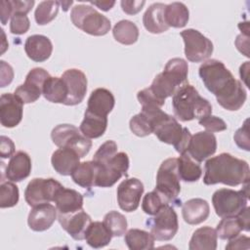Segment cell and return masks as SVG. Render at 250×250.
I'll return each instance as SVG.
<instances>
[{
    "label": "cell",
    "instance_id": "1",
    "mask_svg": "<svg viewBox=\"0 0 250 250\" xmlns=\"http://www.w3.org/2000/svg\"><path fill=\"white\" fill-rule=\"evenodd\" d=\"M198 73L207 90L225 109L238 110L244 104L246 90L224 62L215 59L207 60L199 66Z\"/></svg>",
    "mask_w": 250,
    "mask_h": 250
},
{
    "label": "cell",
    "instance_id": "2",
    "mask_svg": "<svg viewBox=\"0 0 250 250\" xmlns=\"http://www.w3.org/2000/svg\"><path fill=\"white\" fill-rule=\"evenodd\" d=\"M249 179L250 170L248 163L229 153L223 152L209 158L205 162L203 183L207 186L221 183L235 187L249 182Z\"/></svg>",
    "mask_w": 250,
    "mask_h": 250
},
{
    "label": "cell",
    "instance_id": "3",
    "mask_svg": "<svg viewBox=\"0 0 250 250\" xmlns=\"http://www.w3.org/2000/svg\"><path fill=\"white\" fill-rule=\"evenodd\" d=\"M175 116L183 122L201 119L212 113V105L208 100L199 95L190 84L181 87L172 98Z\"/></svg>",
    "mask_w": 250,
    "mask_h": 250
},
{
    "label": "cell",
    "instance_id": "4",
    "mask_svg": "<svg viewBox=\"0 0 250 250\" xmlns=\"http://www.w3.org/2000/svg\"><path fill=\"white\" fill-rule=\"evenodd\" d=\"M188 62L181 58H173L167 62L163 71L154 77L149 89L159 101L165 103L166 98L188 83Z\"/></svg>",
    "mask_w": 250,
    "mask_h": 250
},
{
    "label": "cell",
    "instance_id": "5",
    "mask_svg": "<svg viewBox=\"0 0 250 250\" xmlns=\"http://www.w3.org/2000/svg\"><path fill=\"white\" fill-rule=\"evenodd\" d=\"M240 190L220 188L213 193L212 203L220 218L237 216L246 206L249 199V182L243 184Z\"/></svg>",
    "mask_w": 250,
    "mask_h": 250
},
{
    "label": "cell",
    "instance_id": "6",
    "mask_svg": "<svg viewBox=\"0 0 250 250\" xmlns=\"http://www.w3.org/2000/svg\"><path fill=\"white\" fill-rule=\"evenodd\" d=\"M70 20L72 23L84 32L94 35H105L110 27V21L95 8L89 5H76L71 9Z\"/></svg>",
    "mask_w": 250,
    "mask_h": 250
},
{
    "label": "cell",
    "instance_id": "7",
    "mask_svg": "<svg viewBox=\"0 0 250 250\" xmlns=\"http://www.w3.org/2000/svg\"><path fill=\"white\" fill-rule=\"evenodd\" d=\"M53 143L59 147H67L84 157L92 147V141L85 137L80 130L71 124H60L51 133Z\"/></svg>",
    "mask_w": 250,
    "mask_h": 250
},
{
    "label": "cell",
    "instance_id": "8",
    "mask_svg": "<svg viewBox=\"0 0 250 250\" xmlns=\"http://www.w3.org/2000/svg\"><path fill=\"white\" fill-rule=\"evenodd\" d=\"M181 178L178 172V158H167L164 160L156 175V189L164 195L169 202H174L181 191Z\"/></svg>",
    "mask_w": 250,
    "mask_h": 250
},
{
    "label": "cell",
    "instance_id": "9",
    "mask_svg": "<svg viewBox=\"0 0 250 250\" xmlns=\"http://www.w3.org/2000/svg\"><path fill=\"white\" fill-rule=\"evenodd\" d=\"M97 164V163H96ZM96 187H112L122 176H127L129 168V157L127 153L117 152L107 162L97 164Z\"/></svg>",
    "mask_w": 250,
    "mask_h": 250
},
{
    "label": "cell",
    "instance_id": "10",
    "mask_svg": "<svg viewBox=\"0 0 250 250\" xmlns=\"http://www.w3.org/2000/svg\"><path fill=\"white\" fill-rule=\"evenodd\" d=\"M154 217L146 221L150 227V233L156 240L167 241L172 239L178 231V215L170 205L162 207Z\"/></svg>",
    "mask_w": 250,
    "mask_h": 250
},
{
    "label": "cell",
    "instance_id": "11",
    "mask_svg": "<svg viewBox=\"0 0 250 250\" xmlns=\"http://www.w3.org/2000/svg\"><path fill=\"white\" fill-rule=\"evenodd\" d=\"M185 42V55L188 61L200 62L208 59L213 53V43L200 31L188 28L181 32Z\"/></svg>",
    "mask_w": 250,
    "mask_h": 250
},
{
    "label": "cell",
    "instance_id": "12",
    "mask_svg": "<svg viewBox=\"0 0 250 250\" xmlns=\"http://www.w3.org/2000/svg\"><path fill=\"white\" fill-rule=\"evenodd\" d=\"M62 187V184L53 178H34L25 188V201L31 207L50 203L54 200L56 193Z\"/></svg>",
    "mask_w": 250,
    "mask_h": 250
},
{
    "label": "cell",
    "instance_id": "13",
    "mask_svg": "<svg viewBox=\"0 0 250 250\" xmlns=\"http://www.w3.org/2000/svg\"><path fill=\"white\" fill-rule=\"evenodd\" d=\"M51 75L42 67H34L27 73L23 84L15 90V95L23 103L30 104L36 102L42 95L43 86Z\"/></svg>",
    "mask_w": 250,
    "mask_h": 250
},
{
    "label": "cell",
    "instance_id": "14",
    "mask_svg": "<svg viewBox=\"0 0 250 250\" xmlns=\"http://www.w3.org/2000/svg\"><path fill=\"white\" fill-rule=\"evenodd\" d=\"M188 129L182 127L177 119L169 114L162 118L154 127L153 134L162 143L173 145L176 151L185 143Z\"/></svg>",
    "mask_w": 250,
    "mask_h": 250
},
{
    "label": "cell",
    "instance_id": "15",
    "mask_svg": "<svg viewBox=\"0 0 250 250\" xmlns=\"http://www.w3.org/2000/svg\"><path fill=\"white\" fill-rule=\"evenodd\" d=\"M144 185L137 178H128L122 181L117 188V202L126 212L137 210L144 193Z\"/></svg>",
    "mask_w": 250,
    "mask_h": 250
},
{
    "label": "cell",
    "instance_id": "16",
    "mask_svg": "<svg viewBox=\"0 0 250 250\" xmlns=\"http://www.w3.org/2000/svg\"><path fill=\"white\" fill-rule=\"evenodd\" d=\"M62 78L67 86V98L63 104L76 105L80 104L87 92V77L83 71L77 68H70L65 70Z\"/></svg>",
    "mask_w": 250,
    "mask_h": 250
},
{
    "label": "cell",
    "instance_id": "17",
    "mask_svg": "<svg viewBox=\"0 0 250 250\" xmlns=\"http://www.w3.org/2000/svg\"><path fill=\"white\" fill-rule=\"evenodd\" d=\"M216 149L217 140L215 135L207 131H200L191 136L188 148L186 152L196 162L200 163L213 155Z\"/></svg>",
    "mask_w": 250,
    "mask_h": 250
},
{
    "label": "cell",
    "instance_id": "18",
    "mask_svg": "<svg viewBox=\"0 0 250 250\" xmlns=\"http://www.w3.org/2000/svg\"><path fill=\"white\" fill-rule=\"evenodd\" d=\"M58 220L62 228L75 240L85 239L86 231L92 223L91 217L83 209L68 214L59 213Z\"/></svg>",
    "mask_w": 250,
    "mask_h": 250
},
{
    "label": "cell",
    "instance_id": "19",
    "mask_svg": "<svg viewBox=\"0 0 250 250\" xmlns=\"http://www.w3.org/2000/svg\"><path fill=\"white\" fill-rule=\"evenodd\" d=\"M23 103L15 95L6 93L0 97V122L6 128H13L21 121Z\"/></svg>",
    "mask_w": 250,
    "mask_h": 250
},
{
    "label": "cell",
    "instance_id": "20",
    "mask_svg": "<svg viewBox=\"0 0 250 250\" xmlns=\"http://www.w3.org/2000/svg\"><path fill=\"white\" fill-rule=\"evenodd\" d=\"M57 212V208L50 203L34 206L28 214V227L34 231H44L50 229L58 217Z\"/></svg>",
    "mask_w": 250,
    "mask_h": 250
},
{
    "label": "cell",
    "instance_id": "21",
    "mask_svg": "<svg viewBox=\"0 0 250 250\" xmlns=\"http://www.w3.org/2000/svg\"><path fill=\"white\" fill-rule=\"evenodd\" d=\"M24 51L27 57L37 62L47 61L53 51L51 40L42 34H33L26 38Z\"/></svg>",
    "mask_w": 250,
    "mask_h": 250
},
{
    "label": "cell",
    "instance_id": "22",
    "mask_svg": "<svg viewBox=\"0 0 250 250\" xmlns=\"http://www.w3.org/2000/svg\"><path fill=\"white\" fill-rule=\"evenodd\" d=\"M80 158L79 154L73 149L60 147L53 152L51 162L56 172L62 176H68L79 165Z\"/></svg>",
    "mask_w": 250,
    "mask_h": 250
},
{
    "label": "cell",
    "instance_id": "23",
    "mask_svg": "<svg viewBox=\"0 0 250 250\" xmlns=\"http://www.w3.org/2000/svg\"><path fill=\"white\" fill-rule=\"evenodd\" d=\"M115 99L113 94L105 88L95 89L89 99L86 110L101 116H107L113 109Z\"/></svg>",
    "mask_w": 250,
    "mask_h": 250
},
{
    "label": "cell",
    "instance_id": "24",
    "mask_svg": "<svg viewBox=\"0 0 250 250\" xmlns=\"http://www.w3.org/2000/svg\"><path fill=\"white\" fill-rule=\"evenodd\" d=\"M31 172L30 156L22 150L16 152L10 159L5 171L6 178L11 182H21Z\"/></svg>",
    "mask_w": 250,
    "mask_h": 250
},
{
    "label": "cell",
    "instance_id": "25",
    "mask_svg": "<svg viewBox=\"0 0 250 250\" xmlns=\"http://www.w3.org/2000/svg\"><path fill=\"white\" fill-rule=\"evenodd\" d=\"M53 202L60 214H68L82 209L83 196L75 189L62 187L56 193Z\"/></svg>",
    "mask_w": 250,
    "mask_h": 250
},
{
    "label": "cell",
    "instance_id": "26",
    "mask_svg": "<svg viewBox=\"0 0 250 250\" xmlns=\"http://www.w3.org/2000/svg\"><path fill=\"white\" fill-rule=\"evenodd\" d=\"M209 214V204L202 198H191L186 201L182 207L183 218L189 225H198L204 222Z\"/></svg>",
    "mask_w": 250,
    "mask_h": 250
},
{
    "label": "cell",
    "instance_id": "27",
    "mask_svg": "<svg viewBox=\"0 0 250 250\" xmlns=\"http://www.w3.org/2000/svg\"><path fill=\"white\" fill-rule=\"evenodd\" d=\"M166 5L163 3L151 4L143 16V23L147 31L159 34L167 31L169 26L164 19V10Z\"/></svg>",
    "mask_w": 250,
    "mask_h": 250
},
{
    "label": "cell",
    "instance_id": "28",
    "mask_svg": "<svg viewBox=\"0 0 250 250\" xmlns=\"http://www.w3.org/2000/svg\"><path fill=\"white\" fill-rule=\"evenodd\" d=\"M107 127V116H101L85 110L79 130L88 139H97L104 135Z\"/></svg>",
    "mask_w": 250,
    "mask_h": 250
},
{
    "label": "cell",
    "instance_id": "29",
    "mask_svg": "<svg viewBox=\"0 0 250 250\" xmlns=\"http://www.w3.org/2000/svg\"><path fill=\"white\" fill-rule=\"evenodd\" d=\"M218 235L216 229L211 227H202L197 229L188 244L189 250H215L217 248Z\"/></svg>",
    "mask_w": 250,
    "mask_h": 250
},
{
    "label": "cell",
    "instance_id": "30",
    "mask_svg": "<svg viewBox=\"0 0 250 250\" xmlns=\"http://www.w3.org/2000/svg\"><path fill=\"white\" fill-rule=\"evenodd\" d=\"M67 86L62 77L50 76L43 86L42 95L44 98L55 104H64L67 98Z\"/></svg>",
    "mask_w": 250,
    "mask_h": 250
},
{
    "label": "cell",
    "instance_id": "31",
    "mask_svg": "<svg viewBox=\"0 0 250 250\" xmlns=\"http://www.w3.org/2000/svg\"><path fill=\"white\" fill-rule=\"evenodd\" d=\"M97 170V164L93 160L84 161L79 163L70 176L76 185L85 188H91L96 187Z\"/></svg>",
    "mask_w": 250,
    "mask_h": 250
},
{
    "label": "cell",
    "instance_id": "32",
    "mask_svg": "<svg viewBox=\"0 0 250 250\" xmlns=\"http://www.w3.org/2000/svg\"><path fill=\"white\" fill-rule=\"evenodd\" d=\"M154 240L155 238L151 233L140 229H131L124 236V241L130 250L153 249Z\"/></svg>",
    "mask_w": 250,
    "mask_h": 250
},
{
    "label": "cell",
    "instance_id": "33",
    "mask_svg": "<svg viewBox=\"0 0 250 250\" xmlns=\"http://www.w3.org/2000/svg\"><path fill=\"white\" fill-rule=\"evenodd\" d=\"M164 19L169 27H184L188 21L189 12L184 3L173 2L166 5L164 10Z\"/></svg>",
    "mask_w": 250,
    "mask_h": 250
},
{
    "label": "cell",
    "instance_id": "34",
    "mask_svg": "<svg viewBox=\"0 0 250 250\" xmlns=\"http://www.w3.org/2000/svg\"><path fill=\"white\" fill-rule=\"evenodd\" d=\"M112 238L111 232L103 222H92L86 231V242L93 248H102L106 246Z\"/></svg>",
    "mask_w": 250,
    "mask_h": 250
},
{
    "label": "cell",
    "instance_id": "35",
    "mask_svg": "<svg viewBox=\"0 0 250 250\" xmlns=\"http://www.w3.org/2000/svg\"><path fill=\"white\" fill-rule=\"evenodd\" d=\"M178 172L181 180L189 183L196 182L202 175L200 164L192 159L188 152L181 153L178 158Z\"/></svg>",
    "mask_w": 250,
    "mask_h": 250
},
{
    "label": "cell",
    "instance_id": "36",
    "mask_svg": "<svg viewBox=\"0 0 250 250\" xmlns=\"http://www.w3.org/2000/svg\"><path fill=\"white\" fill-rule=\"evenodd\" d=\"M114 39L123 45H132L139 38V28L131 21L121 20L112 28Z\"/></svg>",
    "mask_w": 250,
    "mask_h": 250
},
{
    "label": "cell",
    "instance_id": "37",
    "mask_svg": "<svg viewBox=\"0 0 250 250\" xmlns=\"http://www.w3.org/2000/svg\"><path fill=\"white\" fill-rule=\"evenodd\" d=\"M59 1H42L35 9L34 18L39 25H45L52 21L58 15Z\"/></svg>",
    "mask_w": 250,
    "mask_h": 250
},
{
    "label": "cell",
    "instance_id": "38",
    "mask_svg": "<svg viewBox=\"0 0 250 250\" xmlns=\"http://www.w3.org/2000/svg\"><path fill=\"white\" fill-rule=\"evenodd\" d=\"M241 230L242 227L237 216L222 218L216 229L217 235L221 239H231L238 235Z\"/></svg>",
    "mask_w": 250,
    "mask_h": 250
},
{
    "label": "cell",
    "instance_id": "39",
    "mask_svg": "<svg viewBox=\"0 0 250 250\" xmlns=\"http://www.w3.org/2000/svg\"><path fill=\"white\" fill-rule=\"evenodd\" d=\"M169 200L162 195L160 192H158L156 189L147 192L143 199L142 208L143 211L147 215H155L162 207L169 205Z\"/></svg>",
    "mask_w": 250,
    "mask_h": 250
},
{
    "label": "cell",
    "instance_id": "40",
    "mask_svg": "<svg viewBox=\"0 0 250 250\" xmlns=\"http://www.w3.org/2000/svg\"><path fill=\"white\" fill-rule=\"evenodd\" d=\"M103 223L111 232L112 236H122L127 229V220L124 215L117 211H110L104 217Z\"/></svg>",
    "mask_w": 250,
    "mask_h": 250
},
{
    "label": "cell",
    "instance_id": "41",
    "mask_svg": "<svg viewBox=\"0 0 250 250\" xmlns=\"http://www.w3.org/2000/svg\"><path fill=\"white\" fill-rule=\"evenodd\" d=\"M130 130L138 137H146L153 133V125L150 116L143 111L134 115L129 122Z\"/></svg>",
    "mask_w": 250,
    "mask_h": 250
},
{
    "label": "cell",
    "instance_id": "42",
    "mask_svg": "<svg viewBox=\"0 0 250 250\" xmlns=\"http://www.w3.org/2000/svg\"><path fill=\"white\" fill-rule=\"evenodd\" d=\"M19 188L13 182H1L0 185V207L10 208L19 202Z\"/></svg>",
    "mask_w": 250,
    "mask_h": 250
},
{
    "label": "cell",
    "instance_id": "43",
    "mask_svg": "<svg viewBox=\"0 0 250 250\" xmlns=\"http://www.w3.org/2000/svg\"><path fill=\"white\" fill-rule=\"evenodd\" d=\"M117 153V145L114 141L104 142L95 152L93 161L97 164H104L107 162L112 156Z\"/></svg>",
    "mask_w": 250,
    "mask_h": 250
},
{
    "label": "cell",
    "instance_id": "44",
    "mask_svg": "<svg viewBox=\"0 0 250 250\" xmlns=\"http://www.w3.org/2000/svg\"><path fill=\"white\" fill-rule=\"evenodd\" d=\"M30 26L29 19L26 15L21 13H15L11 17L10 22V31L13 34H23L25 33Z\"/></svg>",
    "mask_w": 250,
    "mask_h": 250
},
{
    "label": "cell",
    "instance_id": "45",
    "mask_svg": "<svg viewBox=\"0 0 250 250\" xmlns=\"http://www.w3.org/2000/svg\"><path fill=\"white\" fill-rule=\"evenodd\" d=\"M199 125L203 126L207 132L214 133V132H221L227 129L226 122L217 116L214 115H208L198 120Z\"/></svg>",
    "mask_w": 250,
    "mask_h": 250
},
{
    "label": "cell",
    "instance_id": "46",
    "mask_svg": "<svg viewBox=\"0 0 250 250\" xmlns=\"http://www.w3.org/2000/svg\"><path fill=\"white\" fill-rule=\"evenodd\" d=\"M137 98H138V101H139L140 104L142 105V107H146V106L161 107L164 104V103L159 101L153 95V93L151 92L149 87L139 91L137 94Z\"/></svg>",
    "mask_w": 250,
    "mask_h": 250
},
{
    "label": "cell",
    "instance_id": "47",
    "mask_svg": "<svg viewBox=\"0 0 250 250\" xmlns=\"http://www.w3.org/2000/svg\"><path fill=\"white\" fill-rule=\"evenodd\" d=\"M233 140L235 144L241 148L245 150L250 149V145H249V128H248V119L244 121V124L242 127H240L234 134Z\"/></svg>",
    "mask_w": 250,
    "mask_h": 250
},
{
    "label": "cell",
    "instance_id": "48",
    "mask_svg": "<svg viewBox=\"0 0 250 250\" xmlns=\"http://www.w3.org/2000/svg\"><path fill=\"white\" fill-rule=\"evenodd\" d=\"M14 154H15L14 142L6 136H1V138H0V156L2 158H8V157H12Z\"/></svg>",
    "mask_w": 250,
    "mask_h": 250
},
{
    "label": "cell",
    "instance_id": "49",
    "mask_svg": "<svg viewBox=\"0 0 250 250\" xmlns=\"http://www.w3.org/2000/svg\"><path fill=\"white\" fill-rule=\"evenodd\" d=\"M120 4H121V8H122L123 12H125L128 15H135L143 9L144 5L146 4V1H144V0H142V1L122 0L120 2Z\"/></svg>",
    "mask_w": 250,
    "mask_h": 250
},
{
    "label": "cell",
    "instance_id": "50",
    "mask_svg": "<svg viewBox=\"0 0 250 250\" xmlns=\"http://www.w3.org/2000/svg\"><path fill=\"white\" fill-rule=\"evenodd\" d=\"M0 67H1L0 85H1V87H5L12 82V80L14 78V70H13L12 66L9 63H7L5 61L0 62Z\"/></svg>",
    "mask_w": 250,
    "mask_h": 250
},
{
    "label": "cell",
    "instance_id": "51",
    "mask_svg": "<svg viewBox=\"0 0 250 250\" xmlns=\"http://www.w3.org/2000/svg\"><path fill=\"white\" fill-rule=\"evenodd\" d=\"M229 243L226 245V249H249L250 239L245 235H236L235 237L229 239Z\"/></svg>",
    "mask_w": 250,
    "mask_h": 250
},
{
    "label": "cell",
    "instance_id": "52",
    "mask_svg": "<svg viewBox=\"0 0 250 250\" xmlns=\"http://www.w3.org/2000/svg\"><path fill=\"white\" fill-rule=\"evenodd\" d=\"M13 8V14L21 13L26 15L33 7L34 0H10Z\"/></svg>",
    "mask_w": 250,
    "mask_h": 250
},
{
    "label": "cell",
    "instance_id": "53",
    "mask_svg": "<svg viewBox=\"0 0 250 250\" xmlns=\"http://www.w3.org/2000/svg\"><path fill=\"white\" fill-rule=\"evenodd\" d=\"M13 16V8L10 0H2L0 2V18L1 22L3 25H5L8 21V20Z\"/></svg>",
    "mask_w": 250,
    "mask_h": 250
},
{
    "label": "cell",
    "instance_id": "54",
    "mask_svg": "<svg viewBox=\"0 0 250 250\" xmlns=\"http://www.w3.org/2000/svg\"><path fill=\"white\" fill-rule=\"evenodd\" d=\"M235 46L240 53L249 58V35L239 34L235 39Z\"/></svg>",
    "mask_w": 250,
    "mask_h": 250
},
{
    "label": "cell",
    "instance_id": "55",
    "mask_svg": "<svg viewBox=\"0 0 250 250\" xmlns=\"http://www.w3.org/2000/svg\"><path fill=\"white\" fill-rule=\"evenodd\" d=\"M249 210H250V208L248 206H246L237 215V218L242 227V230H245V231H249Z\"/></svg>",
    "mask_w": 250,
    "mask_h": 250
},
{
    "label": "cell",
    "instance_id": "56",
    "mask_svg": "<svg viewBox=\"0 0 250 250\" xmlns=\"http://www.w3.org/2000/svg\"><path fill=\"white\" fill-rule=\"evenodd\" d=\"M89 3L94 6H97L103 11H108L114 6L115 1H90Z\"/></svg>",
    "mask_w": 250,
    "mask_h": 250
},
{
    "label": "cell",
    "instance_id": "57",
    "mask_svg": "<svg viewBox=\"0 0 250 250\" xmlns=\"http://www.w3.org/2000/svg\"><path fill=\"white\" fill-rule=\"evenodd\" d=\"M248 69H249V62H245L243 64L240 65V68H239L240 77H241V79L244 81V83H245L246 86H248V82H247Z\"/></svg>",
    "mask_w": 250,
    "mask_h": 250
},
{
    "label": "cell",
    "instance_id": "58",
    "mask_svg": "<svg viewBox=\"0 0 250 250\" xmlns=\"http://www.w3.org/2000/svg\"><path fill=\"white\" fill-rule=\"evenodd\" d=\"M238 28L241 30V33L249 35V24L248 22H239L238 24Z\"/></svg>",
    "mask_w": 250,
    "mask_h": 250
},
{
    "label": "cell",
    "instance_id": "59",
    "mask_svg": "<svg viewBox=\"0 0 250 250\" xmlns=\"http://www.w3.org/2000/svg\"><path fill=\"white\" fill-rule=\"evenodd\" d=\"M72 3H73V1H67V2H60V4H62V7H63V10H64V11H66V10H67V6L71 5Z\"/></svg>",
    "mask_w": 250,
    "mask_h": 250
}]
</instances>
